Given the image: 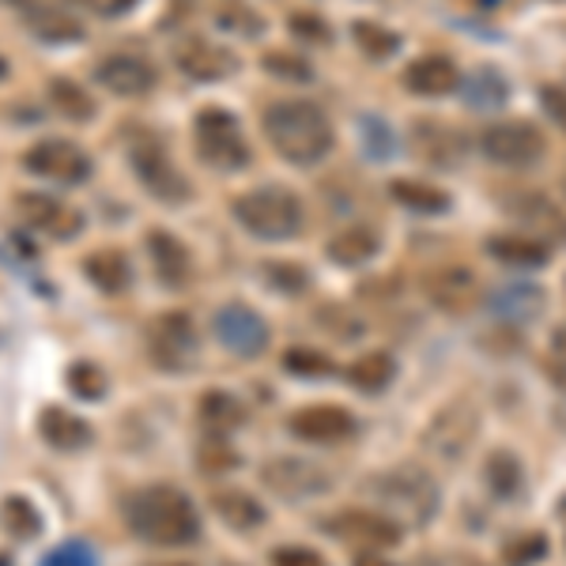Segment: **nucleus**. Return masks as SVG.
Instances as JSON below:
<instances>
[{
	"label": "nucleus",
	"mask_w": 566,
	"mask_h": 566,
	"mask_svg": "<svg viewBox=\"0 0 566 566\" xmlns=\"http://www.w3.org/2000/svg\"><path fill=\"white\" fill-rule=\"evenodd\" d=\"M264 136L295 167H314L333 151V125L325 109L303 98H283L264 109Z\"/></svg>",
	"instance_id": "1"
},
{
	"label": "nucleus",
	"mask_w": 566,
	"mask_h": 566,
	"mask_svg": "<svg viewBox=\"0 0 566 566\" xmlns=\"http://www.w3.org/2000/svg\"><path fill=\"white\" fill-rule=\"evenodd\" d=\"M129 525L144 541L163 547L193 544L200 536V517L181 491L175 488H148L129 502Z\"/></svg>",
	"instance_id": "2"
},
{
	"label": "nucleus",
	"mask_w": 566,
	"mask_h": 566,
	"mask_svg": "<svg viewBox=\"0 0 566 566\" xmlns=\"http://www.w3.org/2000/svg\"><path fill=\"white\" fill-rule=\"evenodd\" d=\"M231 212L253 239H264V242L295 239L306 219L298 197L287 193V189H250V193H242L234 200Z\"/></svg>",
	"instance_id": "3"
},
{
	"label": "nucleus",
	"mask_w": 566,
	"mask_h": 566,
	"mask_svg": "<svg viewBox=\"0 0 566 566\" xmlns=\"http://www.w3.org/2000/svg\"><path fill=\"white\" fill-rule=\"evenodd\" d=\"M197 155L216 170H242L250 163V144L242 136V125L227 109H200L197 114Z\"/></svg>",
	"instance_id": "4"
},
{
	"label": "nucleus",
	"mask_w": 566,
	"mask_h": 566,
	"mask_svg": "<svg viewBox=\"0 0 566 566\" xmlns=\"http://www.w3.org/2000/svg\"><path fill=\"white\" fill-rule=\"evenodd\" d=\"M374 495L386 502V506H392V514H405L408 522H416V525L431 522L438 510L434 480L419 469H397V472L378 476L374 480Z\"/></svg>",
	"instance_id": "5"
},
{
	"label": "nucleus",
	"mask_w": 566,
	"mask_h": 566,
	"mask_svg": "<svg viewBox=\"0 0 566 566\" xmlns=\"http://www.w3.org/2000/svg\"><path fill=\"white\" fill-rule=\"evenodd\" d=\"M480 148L491 163H499V167L525 170L547 155V140L533 122H499V125H491V129H483Z\"/></svg>",
	"instance_id": "6"
},
{
	"label": "nucleus",
	"mask_w": 566,
	"mask_h": 566,
	"mask_svg": "<svg viewBox=\"0 0 566 566\" xmlns=\"http://www.w3.org/2000/svg\"><path fill=\"white\" fill-rule=\"evenodd\" d=\"M212 333L227 352L242 355V359H253V355H261L269 348V325H264V317L258 310L239 306V303L219 310L212 317Z\"/></svg>",
	"instance_id": "7"
},
{
	"label": "nucleus",
	"mask_w": 566,
	"mask_h": 566,
	"mask_svg": "<svg viewBox=\"0 0 566 566\" xmlns=\"http://www.w3.org/2000/svg\"><path fill=\"white\" fill-rule=\"evenodd\" d=\"M15 212L31 231H42L50 234V239H76L80 231H84V216L76 212V208L69 205V200L61 197H45V193H20L15 197Z\"/></svg>",
	"instance_id": "8"
},
{
	"label": "nucleus",
	"mask_w": 566,
	"mask_h": 566,
	"mask_svg": "<svg viewBox=\"0 0 566 566\" xmlns=\"http://www.w3.org/2000/svg\"><path fill=\"white\" fill-rule=\"evenodd\" d=\"M175 65L186 72L189 80H197V84H219V80H227L239 69V57H234L227 45L208 42V39H200V34H186V39H178L175 45Z\"/></svg>",
	"instance_id": "9"
},
{
	"label": "nucleus",
	"mask_w": 566,
	"mask_h": 566,
	"mask_svg": "<svg viewBox=\"0 0 566 566\" xmlns=\"http://www.w3.org/2000/svg\"><path fill=\"white\" fill-rule=\"evenodd\" d=\"M261 480L283 499H314L333 488V472H325L317 461H303V458L269 461L261 472Z\"/></svg>",
	"instance_id": "10"
},
{
	"label": "nucleus",
	"mask_w": 566,
	"mask_h": 566,
	"mask_svg": "<svg viewBox=\"0 0 566 566\" xmlns=\"http://www.w3.org/2000/svg\"><path fill=\"white\" fill-rule=\"evenodd\" d=\"M148 352L159 367H189L197 355V328L189 322V314H178V310L163 314L148 328Z\"/></svg>",
	"instance_id": "11"
},
{
	"label": "nucleus",
	"mask_w": 566,
	"mask_h": 566,
	"mask_svg": "<svg viewBox=\"0 0 566 566\" xmlns=\"http://www.w3.org/2000/svg\"><path fill=\"white\" fill-rule=\"evenodd\" d=\"M423 291L438 310H446V314H469L483 298L480 280L472 276L469 269H461V264H446V269L427 272Z\"/></svg>",
	"instance_id": "12"
},
{
	"label": "nucleus",
	"mask_w": 566,
	"mask_h": 566,
	"mask_svg": "<svg viewBox=\"0 0 566 566\" xmlns=\"http://www.w3.org/2000/svg\"><path fill=\"white\" fill-rule=\"evenodd\" d=\"M133 167H136V175H140L144 186H148L159 200H167V205L189 200V178L181 175L175 163H170V155L163 151L155 140L133 148Z\"/></svg>",
	"instance_id": "13"
},
{
	"label": "nucleus",
	"mask_w": 566,
	"mask_h": 566,
	"mask_svg": "<svg viewBox=\"0 0 566 566\" xmlns=\"http://www.w3.org/2000/svg\"><path fill=\"white\" fill-rule=\"evenodd\" d=\"M27 167L34 175L61 181V186H72V181H84L91 175V159L80 144L72 140H42L27 151Z\"/></svg>",
	"instance_id": "14"
},
{
	"label": "nucleus",
	"mask_w": 566,
	"mask_h": 566,
	"mask_svg": "<svg viewBox=\"0 0 566 566\" xmlns=\"http://www.w3.org/2000/svg\"><path fill=\"white\" fill-rule=\"evenodd\" d=\"M23 23L31 34H39L50 45H69L84 39V23L76 12H69L65 0H20Z\"/></svg>",
	"instance_id": "15"
},
{
	"label": "nucleus",
	"mask_w": 566,
	"mask_h": 566,
	"mask_svg": "<svg viewBox=\"0 0 566 566\" xmlns=\"http://www.w3.org/2000/svg\"><path fill=\"white\" fill-rule=\"evenodd\" d=\"M412 151L427 167L438 170H453L464 163V151H469V140H464L461 129L446 122H416L412 129Z\"/></svg>",
	"instance_id": "16"
},
{
	"label": "nucleus",
	"mask_w": 566,
	"mask_h": 566,
	"mask_svg": "<svg viewBox=\"0 0 566 566\" xmlns=\"http://www.w3.org/2000/svg\"><path fill=\"white\" fill-rule=\"evenodd\" d=\"M98 84H103L109 95L122 98H140L155 87V69L136 53H114V57H103L95 69Z\"/></svg>",
	"instance_id": "17"
},
{
	"label": "nucleus",
	"mask_w": 566,
	"mask_h": 566,
	"mask_svg": "<svg viewBox=\"0 0 566 566\" xmlns=\"http://www.w3.org/2000/svg\"><path fill=\"white\" fill-rule=\"evenodd\" d=\"M291 431H295L303 442H348L355 434V416L344 412V408H333V405H314V408H303V412L291 416Z\"/></svg>",
	"instance_id": "18"
},
{
	"label": "nucleus",
	"mask_w": 566,
	"mask_h": 566,
	"mask_svg": "<svg viewBox=\"0 0 566 566\" xmlns=\"http://www.w3.org/2000/svg\"><path fill=\"white\" fill-rule=\"evenodd\" d=\"M472 434H476V416H472V408L450 405L431 423V431H427V446H431L438 458H461L472 446Z\"/></svg>",
	"instance_id": "19"
},
{
	"label": "nucleus",
	"mask_w": 566,
	"mask_h": 566,
	"mask_svg": "<svg viewBox=\"0 0 566 566\" xmlns=\"http://www.w3.org/2000/svg\"><path fill=\"white\" fill-rule=\"evenodd\" d=\"M544 303L547 295L536 283H502L488 295V310L502 322H514V325H525L533 322L536 314H544Z\"/></svg>",
	"instance_id": "20"
},
{
	"label": "nucleus",
	"mask_w": 566,
	"mask_h": 566,
	"mask_svg": "<svg viewBox=\"0 0 566 566\" xmlns=\"http://www.w3.org/2000/svg\"><path fill=\"white\" fill-rule=\"evenodd\" d=\"M148 258H151V269H155V276H159L163 287H186L189 276H193L189 250L167 231L148 234Z\"/></svg>",
	"instance_id": "21"
},
{
	"label": "nucleus",
	"mask_w": 566,
	"mask_h": 566,
	"mask_svg": "<svg viewBox=\"0 0 566 566\" xmlns=\"http://www.w3.org/2000/svg\"><path fill=\"white\" fill-rule=\"evenodd\" d=\"M405 87L412 95H427V98L450 95L453 87H461V72L450 57L431 53V57H419L405 69Z\"/></svg>",
	"instance_id": "22"
},
{
	"label": "nucleus",
	"mask_w": 566,
	"mask_h": 566,
	"mask_svg": "<svg viewBox=\"0 0 566 566\" xmlns=\"http://www.w3.org/2000/svg\"><path fill=\"white\" fill-rule=\"evenodd\" d=\"M336 528H340L348 541L363 544V547H392V544H400L397 517L374 514V510H348V514H340Z\"/></svg>",
	"instance_id": "23"
},
{
	"label": "nucleus",
	"mask_w": 566,
	"mask_h": 566,
	"mask_svg": "<svg viewBox=\"0 0 566 566\" xmlns=\"http://www.w3.org/2000/svg\"><path fill=\"white\" fill-rule=\"evenodd\" d=\"M39 434L53 446V450H65V453L84 450V446H91V438H95L91 423H84L80 416H72L69 408H42Z\"/></svg>",
	"instance_id": "24"
},
{
	"label": "nucleus",
	"mask_w": 566,
	"mask_h": 566,
	"mask_svg": "<svg viewBox=\"0 0 566 566\" xmlns=\"http://www.w3.org/2000/svg\"><path fill=\"white\" fill-rule=\"evenodd\" d=\"M378 231L367 223H352V227H344V231H336L333 239H328L325 245V253H328V261H336V264H344V269H355V264H367L374 253H378Z\"/></svg>",
	"instance_id": "25"
},
{
	"label": "nucleus",
	"mask_w": 566,
	"mask_h": 566,
	"mask_svg": "<svg viewBox=\"0 0 566 566\" xmlns=\"http://www.w3.org/2000/svg\"><path fill=\"white\" fill-rule=\"evenodd\" d=\"M510 208H514V216L522 219L525 227H533L536 234H544V245L547 242H566V216L547 197L525 193V197H517Z\"/></svg>",
	"instance_id": "26"
},
{
	"label": "nucleus",
	"mask_w": 566,
	"mask_h": 566,
	"mask_svg": "<svg viewBox=\"0 0 566 566\" xmlns=\"http://www.w3.org/2000/svg\"><path fill=\"white\" fill-rule=\"evenodd\" d=\"M488 253L502 264H514V269H541L552 261L547 245L541 239H528V234H495V239H488Z\"/></svg>",
	"instance_id": "27"
},
{
	"label": "nucleus",
	"mask_w": 566,
	"mask_h": 566,
	"mask_svg": "<svg viewBox=\"0 0 566 566\" xmlns=\"http://www.w3.org/2000/svg\"><path fill=\"white\" fill-rule=\"evenodd\" d=\"M212 510L231 528H239V533H250V528L264 525V506L253 495L239 491V488H219V491H212Z\"/></svg>",
	"instance_id": "28"
},
{
	"label": "nucleus",
	"mask_w": 566,
	"mask_h": 566,
	"mask_svg": "<svg viewBox=\"0 0 566 566\" xmlns=\"http://www.w3.org/2000/svg\"><path fill=\"white\" fill-rule=\"evenodd\" d=\"M242 419H245V408L239 397H231V392L212 389L200 397V423H205L216 438H227L231 431H239Z\"/></svg>",
	"instance_id": "29"
},
{
	"label": "nucleus",
	"mask_w": 566,
	"mask_h": 566,
	"mask_svg": "<svg viewBox=\"0 0 566 566\" xmlns=\"http://www.w3.org/2000/svg\"><path fill=\"white\" fill-rule=\"evenodd\" d=\"M84 272L87 280L95 283L98 291H125L133 283V269H129V258H125L122 250H98L91 253V258L84 261Z\"/></svg>",
	"instance_id": "30"
},
{
	"label": "nucleus",
	"mask_w": 566,
	"mask_h": 566,
	"mask_svg": "<svg viewBox=\"0 0 566 566\" xmlns=\"http://www.w3.org/2000/svg\"><path fill=\"white\" fill-rule=\"evenodd\" d=\"M461 95L472 109H502L510 98V84L499 69H476L461 84Z\"/></svg>",
	"instance_id": "31"
},
{
	"label": "nucleus",
	"mask_w": 566,
	"mask_h": 566,
	"mask_svg": "<svg viewBox=\"0 0 566 566\" xmlns=\"http://www.w3.org/2000/svg\"><path fill=\"white\" fill-rule=\"evenodd\" d=\"M389 193H392V200H397V205L412 208V212L434 216V212H446V208H450V197H446L442 189L427 186V181L397 178V181H389Z\"/></svg>",
	"instance_id": "32"
},
{
	"label": "nucleus",
	"mask_w": 566,
	"mask_h": 566,
	"mask_svg": "<svg viewBox=\"0 0 566 566\" xmlns=\"http://www.w3.org/2000/svg\"><path fill=\"white\" fill-rule=\"evenodd\" d=\"M483 476H488V488H491V495H495V499H514L517 491H522V483H525L522 461H517L514 453H506V450L491 453Z\"/></svg>",
	"instance_id": "33"
},
{
	"label": "nucleus",
	"mask_w": 566,
	"mask_h": 566,
	"mask_svg": "<svg viewBox=\"0 0 566 566\" xmlns=\"http://www.w3.org/2000/svg\"><path fill=\"white\" fill-rule=\"evenodd\" d=\"M392 374H397V363L389 359L386 352H370L363 355L359 363H352V386L363 389V392H381L392 381Z\"/></svg>",
	"instance_id": "34"
},
{
	"label": "nucleus",
	"mask_w": 566,
	"mask_h": 566,
	"mask_svg": "<svg viewBox=\"0 0 566 566\" xmlns=\"http://www.w3.org/2000/svg\"><path fill=\"white\" fill-rule=\"evenodd\" d=\"M50 103L57 114L72 117V122H87V117H95V103H91V95L76 84V80H53Z\"/></svg>",
	"instance_id": "35"
},
{
	"label": "nucleus",
	"mask_w": 566,
	"mask_h": 566,
	"mask_svg": "<svg viewBox=\"0 0 566 566\" xmlns=\"http://www.w3.org/2000/svg\"><path fill=\"white\" fill-rule=\"evenodd\" d=\"M0 522H4V528L15 536V541H31V536H39V528H42L39 510H34L23 495H8L0 502Z\"/></svg>",
	"instance_id": "36"
},
{
	"label": "nucleus",
	"mask_w": 566,
	"mask_h": 566,
	"mask_svg": "<svg viewBox=\"0 0 566 566\" xmlns=\"http://www.w3.org/2000/svg\"><path fill=\"white\" fill-rule=\"evenodd\" d=\"M216 23L223 27V31L239 34V39H258V34H264L261 12H253L242 0H223V4L216 8Z\"/></svg>",
	"instance_id": "37"
},
{
	"label": "nucleus",
	"mask_w": 566,
	"mask_h": 566,
	"mask_svg": "<svg viewBox=\"0 0 566 566\" xmlns=\"http://www.w3.org/2000/svg\"><path fill=\"white\" fill-rule=\"evenodd\" d=\"M261 65L269 69V76L291 80V84H310V80H314V69H310V61L298 57V53H283V50L264 53Z\"/></svg>",
	"instance_id": "38"
},
{
	"label": "nucleus",
	"mask_w": 566,
	"mask_h": 566,
	"mask_svg": "<svg viewBox=\"0 0 566 566\" xmlns=\"http://www.w3.org/2000/svg\"><path fill=\"white\" fill-rule=\"evenodd\" d=\"M355 42H359V50L374 61L392 57L397 45H400L397 34L386 31V27H378V23H355Z\"/></svg>",
	"instance_id": "39"
},
{
	"label": "nucleus",
	"mask_w": 566,
	"mask_h": 566,
	"mask_svg": "<svg viewBox=\"0 0 566 566\" xmlns=\"http://www.w3.org/2000/svg\"><path fill=\"white\" fill-rule=\"evenodd\" d=\"M69 389L80 400H98L106 392V374L95 363H72L69 367Z\"/></svg>",
	"instance_id": "40"
},
{
	"label": "nucleus",
	"mask_w": 566,
	"mask_h": 566,
	"mask_svg": "<svg viewBox=\"0 0 566 566\" xmlns=\"http://www.w3.org/2000/svg\"><path fill=\"white\" fill-rule=\"evenodd\" d=\"M502 555H506V566H533L547 555V536H541V533L517 536V541L506 544V552Z\"/></svg>",
	"instance_id": "41"
},
{
	"label": "nucleus",
	"mask_w": 566,
	"mask_h": 566,
	"mask_svg": "<svg viewBox=\"0 0 566 566\" xmlns=\"http://www.w3.org/2000/svg\"><path fill=\"white\" fill-rule=\"evenodd\" d=\"M283 367L303 374V378H325V374H333V359H325V355H317V352H306V348H295L283 355Z\"/></svg>",
	"instance_id": "42"
},
{
	"label": "nucleus",
	"mask_w": 566,
	"mask_h": 566,
	"mask_svg": "<svg viewBox=\"0 0 566 566\" xmlns=\"http://www.w3.org/2000/svg\"><path fill=\"white\" fill-rule=\"evenodd\" d=\"M291 34L303 42H314V45H328L333 42V31L317 20V15H291Z\"/></svg>",
	"instance_id": "43"
},
{
	"label": "nucleus",
	"mask_w": 566,
	"mask_h": 566,
	"mask_svg": "<svg viewBox=\"0 0 566 566\" xmlns=\"http://www.w3.org/2000/svg\"><path fill=\"white\" fill-rule=\"evenodd\" d=\"M272 566H328L314 547H276L272 552Z\"/></svg>",
	"instance_id": "44"
},
{
	"label": "nucleus",
	"mask_w": 566,
	"mask_h": 566,
	"mask_svg": "<svg viewBox=\"0 0 566 566\" xmlns=\"http://www.w3.org/2000/svg\"><path fill=\"white\" fill-rule=\"evenodd\" d=\"M264 276L276 283L280 291H306V283H310L306 269H291V264H269Z\"/></svg>",
	"instance_id": "45"
},
{
	"label": "nucleus",
	"mask_w": 566,
	"mask_h": 566,
	"mask_svg": "<svg viewBox=\"0 0 566 566\" xmlns=\"http://www.w3.org/2000/svg\"><path fill=\"white\" fill-rule=\"evenodd\" d=\"M541 106H544V114L566 133V87H555V84L541 87Z\"/></svg>",
	"instance_id": "46"
},
{
	"label": "nucleus",
	"mask_w": 566,
	"mask_h": 566,
	"mask_svg": "<svg viewBox=\"0 0 566 566\" xmlns=\"http://www.w3.org/2000/svg\"><path fill=\"white\" fill-rule=\"evenodd\" d=\"M80 8H87V12L103 15V20H114V15H125L136 8V0H76Z\"/></svg>",
	"instance_id": "47"
},
{
	"label": "nucleus",
	"mask_w": 566,
	"mask_h": 566,
	"mask_svg": "<svg viewBox=\"0 0 566 566\" xmlns=\"http://www.w3.org/2000/svg\"><path fill=\"white\" fill-rule=\"evenodd\" d=\"M45 566H95V559H91V552L72 544V547H57Z\"/></svg>",
	"instance_id": "48"
},
{
	"label": "nucleus",
	"mask_w": 566,
	"mask_h": 566,
	"mask_svg": "<svg viewBox=\"0 0 566 566\" xmlns=\"http://www.w3.org/2000/svg\"><path fill=\"white\" fill-rule=\"evenodd\" d=\"M239 458H234L231 450H223V446H212V450H205V472H223V469H234Z\"/></svg>",
	"instance_id": "49"
},
{
	"label": "nucleus",
	"mask_w": 566,
	"mask_h": 566,
	"mask_svg": "<svg viewBox=\"0 0 566 566\" xmlns=\"http://www.w3.org/2000/svg\"><path fill=\"white\" fill-rule=\"evenodd\" d=\"M419 566H476V563L469 555H431V559H423Z\"/></svg>",
	"instance_id": "50"
},
{
	"label": "nucleus",
	"mask_w": 566,
	"mask_h": 566,
	"mask_svg": "<svg viewBox=\"0 0 566 566\" xmlns=\"http://www.w3.org/2000/svg\"><path fill=\"white\" fill-rule=\"evenodd\" d=\"M355 566H392V563L381 559V555H374V552H359L355 555Z\"/></svg>",
	"instance_id": "51"
},
{
	"label": "nucleus",
	"mask_w": 566,
	"mask_h": 566,
	"mask_svg": "<svg viewBox=\"0 0 566 566\" xmlns=\"http://www.w3.org/2000/svg\"><path fill=\"white\" fill-rule=\"evenodd\" d=\"M555 352H559L563 359H566V325L559 328V333H555Z\"/></svg>",
	"instance_id": "52"
},
{
	"label": "nucleus",
	"mask_w": 566,
	"mask_h": 566,
	"mask_svg": "<svg viewBox=\"0 0 566 566\" xmlns=\"http://www.w3.org/2000/svg\"><path fill=\"white\" fill-rule=\"evenodd\" d=\"M4 72H8V61H4V57H0V80H4Z\"/></svg>",
	"instance_id": "53"
},
{
	"label": "nucleus",
	"mask_w": 566,
	"mask_h": 566,
	"mask_svg": "<svg viewBox=\"0 0 566 566\" xmlns=\"http://www.w3.org/2000/svg\"><path fill=\"white\" fill-rule=\"evenodd\" d=\"M563 189H566V175H563Z\"/></svg>",
	"instance_id": "54"
}]
</instances>
